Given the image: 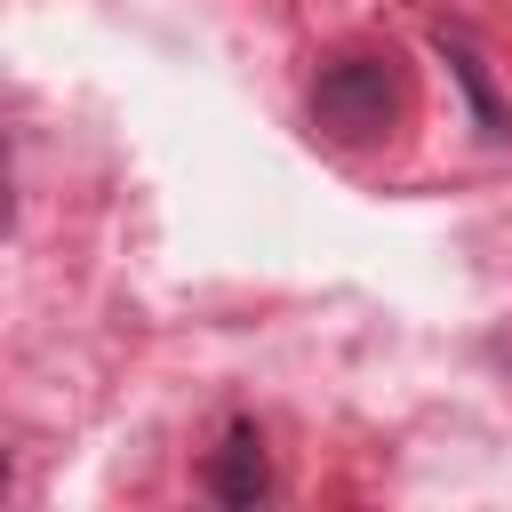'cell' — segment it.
Returning <instances> with one entry per match:
<instances>
[{
    "instance_id": "cell-1",
    "label": "cell",
    "mask_w": 512,
    "mask_h": 512,
    "mask_svg": "<svg viewBox=\"0 0 512 512\" xmlns=\"http://www.w3.org/2000/svg\"><path fill=\"white\" fill-rule=\"evenodd\" d=\"M400 104H408V88H400L392 56H336L312 80V128L328 144H384L400 128Z\"/></svg>"
},
{
    "instance_id": "cell-2",
    "label": "cell",
    "mask_w": 512,
    "mask_h": 512,
    "mask_svg": "<svg viewBox=\"0 0 512 512\" xmlns=\"http://www.w3.org/2000/svg\"><path fill=\"white\" fill-rule=\"evenodd\" d=\"M440 56L456 64V80H464V96H472V112H480V128H488V136H512V112L496 104V88H488V64H480V56L464 48V40H448V32H440Z\"/></svg>"
},
{
    "instance_id": "cell-3",
    "label": "cell",
    "mask_w": 512,
    "mask_h": 512,
    "mask_svg": "<svg viewBox=\"0 0 512 512\" xmlns=\"http://www.w3.org/2000/svg\"><path fill=\"white\" fill-rule=\"evenodd\" d=\"M264 488H272V480H264V456H256L248 440H232L224 464H216V496H224V504H256Z\"/></svg>"
}]
</instances>
